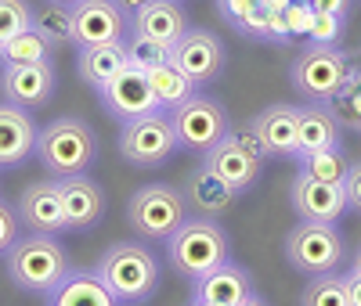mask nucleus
<instances>
[{"label": "nucleus", "instance_id": "obj_1", "mask_svg": "<svg viewBox=\"0 0 361 306\" xmlns=\"http://www.w3.org/2000/svg\"><path fill=\"white\" fill-rule=\"evenodd\" d=\"M94 274L123 306H141L159 288V260L152 256V249H145V241L109 245L94 263Z\"/></svg>", "mask_w": 361, "mask_h": 306}, {"label": "nucleus", "instance_id": "obj_2", "mask_svg": "<svg viewBox=\"0 0 361 306\" xmlns=\"http://www.w3.org/2000/svg\"><path fill=\"white\" fill-rule=\"evenodd\" d=\"M166 260H170L177 278L199 281L202 274H209L224 260H231V238L217 220H209V217L185 220L166 238Z\"/></svg>", "mask_w": 361, "mask_h": 306}, {"label": "nucleus", "instance_id": "obj_3", "mask_svg": "<svg viewBox=\"0 0 361 306\" xmlns=\"http://www.w3.org/2000/svg\"><path fill=\"white\" fill-rule=\"evenodd\" d=\"M37 162L51 173V177H76L87 173L90 162L98 155V137L76 115H58L47 127L37 130Z\"/></svg>", "mask_w": 361, "mask_h": 306}, {"label": "nucleus", "instance_id": "obj_4", "mask_svg": "<svg viewBox=\"0 0 361 306\" xmlns=\"http://www.w3.org/2000/svg\"><path fill=\"white\" fill-rule=\"evenodd\" d=\"M8 278L33 295H51L62 278L73 270L66 249L58 245L54 234H18V241L8 249Z\"/></svg>", "mask_w": 361, "mask_h": 306}, {"label": "nucleus", "instance_id": "obj_5", "mask_svg": "<svg viewBox=\"0 0 361 306\" xmlns=\"http://www.w3.org/2000/svg\"><path fill=\"white\" fill-rule=\"evenodd\" d=\"M185 220L188 205L173 184H148V188H137L127 202V224L141 241H166Z\"/></svg>", "mask_w": 361, "mask_h": 306}, {"label": "nucleus", "instance_id": "obj_6", "mask_svg": "<svg viewBox=\"0 0 361 306\" xmlns=\"http://www.w3.org/2000/svg\"><path fill=\"white\" fill-rule=\"evenodd\" d=\"M286 260L296 274L314 278V274H333L347 260V241L336 224H307L300 220L286 238Z\"/></svg>", "mask_w": 361, "mask_h": 306}, {"label": "nucleus", "instance_id": "obj_7", "mask_svg": "<svg viewBox=\"0 0 361 306\" xmlns=\"http://www.w3.org/2000/svg\"><path fill=\"white\" fill-rule=\"evenodd\" d=\"M347 69L350 65H347L343 51L311 44V47H304V51L293 58V69H289L293 90L304 101H311V105H329V101L336 98V90L343 87Z\"/></svg>", "mask_w": 361, "mask_h": 306}, {"label": "nucleus", "instance_id": "obj_8", "mask_svg": "<svg viewBox=\"0 0 361 306\" xmlns=\"http://www.w3.org/2000/svg\"><path fill=\"white\" fill-rule=\"evenodd\" d=\"M173 151H177L173 122L163 108L148 112V115H137V119H127L123 130H119V155H123V162H130V166L156 170V166L173 159Z\"/></svg>", "mask_w": 361, "mask_h": 306}, {"label": "nucleus", "instance_id": "obj_9", "mask_svg": "<svg viewBox=\"0 0 361 306\" xmlns=\"http://www.w3.org/2000/svg\"><path fill=\"white\" fill-rule=\"evenodd\" d=\"M170 122H173L177 148L199 151V155H206V151L217 141H224V134L231 130L228 112L214 98H202V94H192L185 105H177L170 112Z\"/></svg>", "mask_w": 361, "mask_h": 306}, {"label": "nucleus", "instance_id": "obj_10", "mask_svg": "<svg viewBox=\"0 0 361 306\" xmlns=\"http://www.w3.org/2000/svg\"><path fill=\"white\" fill-rule=\"evenodd\" d=\"M170 61L185 72L195 87L214 83L224 65H228V51L221 44V37H214L209 29H188L173 47H170Z\"/></svg>", "mask_w": 361, "mask_h": 306}, {"label": "nucleus", "instance_id": "obj_11", "mask_svg": "<svg viewBox=\"0 0 361 306\" xmlns=\"http://www.w3.org/2000/svg\"><path fill=\"white\" fill-rule=\"evenodd\" d=\"M58 69L54 61H29V65H4L0 69V98L25 112L44 108L54 98Z\"/></svg>", "mask_w": 361, "mask_h": 306}, {"label": "nucleus", "instance_id": "obj_12", "mask_svg": "<svg viewBox=\"0 0 361 306\" xmlns=\"http://www.w3.org/2000/svg\"><path fill=\"white\" fill-rule=\"evenodd\" d=\"M293 212L307 224H336L343 212H347V195H343V184H325L314 180L311 173L300 170L293 180V191H289Z\"/></svg>", "mask_w": 361, "mask_h": 306}, {"label": "nucleus", "instance_id": "obj_13", "mask_svg": "<svg viewBox=\"0 0 361 306\" xmlns=\"http://www.w3.org/2000/svg\"><path fill=\"white\" fill-rule=\"evenodd\" d=\"M127 15L116 8V0H80L73 4V44L76 47H98L116 44L127 37Z\"/></svg>", "mask_w": 361, "mask_h": 306}, {"label": "nucleus", "instance_id": "obj_14", "mask_svg": "<svg viewBox=\"0 0 361 306\" xmlns=\"http://www.w3.org/2000/svg\"><path fill=\"white\" fill-rule=\"evenodd\" d=\"M102 101L109 108V115L116 119H137V115H148V112H159V101L152 94V83H148V72L134 69V65H123L102 90Z\"/></svg>", "mask_w": 361, "mask_h": 306}, {"label": "nucleus", "instance_id": "obj_15", "mask_svg": "<svg viewBox=\"0 0 361 306\" xmlns=\"http://www.w3.org/2000/svg\"><path fill=\"white\" fill-rule=\"evenodd\" d=\"M18 220L29 234H62L66 212H62V191L58 180H37L18 195Z\"/></svg>", "mask_w": 361, "mask_h": 306}, {"label": "nucleus", "instance_id": "obj_16", "mask_svg": "<svg viewBox=\"0 0 361 306\" xmlns=\"http://www.w3.org/2000/svg\"><path fill=\"white\" fill-rule=\"evenodd\" d=\"M58 191H62L66 231L80 234V231H90V227L102 224V217H105V191H102V184H94L87 173H76V177H62V180H58Z\"/></svg>", "mask_w": 361, "mask_h": 306}, {"label": "nucleus", "instance_id": "obj_17", "mask_svg": "<svg viewBox=\"0 0 361 306\" xmlns=\"http://www.w3.org/2000/svg\"><path fill=\"white\" fill-rule=\"evenodd\" d=\"M37 122L25 108L0 101V170H15L29 162L37 151Z\"/></svg>", "mask_w": 361, "mask_h": 306}, {"label": "nucleus", "instance_id": "obj_18", "mask_svg": "<svg viewBox=\"0 0 361 306\" xmlns=\"http://www.w3.org/2000/svg\"><path fill=\"white\" fill-rule=\"evenodd\" d=\"M202 162L214 170L235 195L250 191L253 184L260 180V170H264V162L253 159L246 148H238V144L231 141V134H224V141H217L214 148H209L206 155H202Z\"/></svg>", "mask_w": 361, "mask_h": 306}, {"label": "nucleus", "instance_id": "obj_19", "mask_svg": "<svg viewBox=\"0 0 361 306\" xmlns=\"http://www.w3.org/2000/svg\"><path fill=\"white\" fill-rule=\"evenodd\" d=\"M195 285V295L192 302H202V306H238L253 288V278H250V270L246 267H238L231 260H224L221 267H214L209 274H202Z\"/></svg>", "mask_w": 361, "mask_h": 306}, {"label": "nucleus", "instance_id": "obj_20", "mask_svg": "<svg viewBox=\"0 0 361 306\" xmlns=\"http://www.w3.org/2000/svg\"><path fill=\"white\" fill-rule=\"evenodd\" d=\"M180 195H185V205L188 209H195L199 217H209V220L224 217V212L231 209V202H235V191L206 162H199L195 170H188L185 184H180Z\"/></svg>", "mask_w": 361, "mask_h": 306}, {"label": "nucleus", "instance_id": "obj_21", "mask_svg": "<svg viewBox=\"0 0 361 306\" xmlns=\"http://www.w3.org/2000/svg\"><path fill=\"white\" fill-rule=\"evenodd\" d=\"M296 141H300V155L322 151V148H340L343 144V122L336 119L333 105H311V101L296 105Z\"/></svg>", "mask_w": 361, "mask_h": 306}, {"label": "nucleus", "instance_id": "obj_22", "mask_svg": "<svg viewBox=\"0 0 361 306\" xmlns=\"http://www.w3.org/2000/svg\"><path fill=\"white\" fill-rule=\"evenodd\" d=\"M130 25H134V37H148L173 47L188 33V15L177 0H148L137 15H130Z\"/></svg>", "mask_w": 361, "mask_h": 306}, {"label": "nucleus", "instance_id": "obj_23", "mask_svg": "<svg viewBox=\"0 0 361 306\" xmlns=\"http://www.w3.org/2000/svg\"><path fill=\"white\" fill-rule=\"evenodd\" d=\"M260 141L267 144L271 155L296 159L300 155V141H296V105H267L260 115L250 119Z\"/></svg>", "mask_w": 361, "mask_h": 306}, {"label": "nucleus", "instance_id": "obj_24", "mask_svg": "<svg viewBox=\"0 0 361 306\" xmlns=\"http://www.w3.org/2000/svg\"><path fill=\"white\" fill-rule=\"evenodd\" d=\"M47 306H123L94 270H69L62 285L47 295Z\"/></svg>", "mask_w": 361, "mask_h": 306}, {"label": "nucleus", "instance_id": "obj_25", "mask_svg": "<svg viewBox=\"0 0 361 306\" xmlns=\"http://www.w3.org/2000/svg\"><path fill=\"white\" fill-rule=\"evenodd\" d=\"M123 65H127V40L98 44V47H80V58H76V69H80L83 83H90L94 90H102Z\"/></svg>", "mask_w": 361, "mask_h": 306}, {"label": "nucleus", "instance_id": "obj_26", "mask_svg": "<svg viewBox=\"0 0 361 306\" xmlns=\"http://www.w3.org/2000/svg\"><path fill=\"white\" fill-rule=\"evenodd\" d=\"M29 61H54V44L33 25L0 44V65H29Z\"/></svg>", "mask_w": 361, "mask_h": 306}, {"label": "nucleus", "instance_id": "obj_27", "mask_svg": "<svg viewBox=\"0 0 361 306\" xmlns=\"http://www.w3.org/2000/svg\"><path fill=\"white\" fill-rule=\"evenodd\" d=\"M148 83H152V94H156V101H159L163 112H173L177 105H185L195 94V83L180 72L173 61H166V65L148 72Z\"/></svg>", "mask_w": 361, "mask_h": 306}, {"label": "nucleus", "instance_id": "obj_28", "mask_svg": "<svg viewBox=\"0 0 361 306\" xmlns=\"http://www.w3.org/2000/svg\"><path fill=\"white\" fill-rule=\"evenodd\" d=\"M300 306H350V292H347V274L333 270V274H314L300 292Z\"/></svg>", "mask_w": 361, "mask_h": 306}, {"label": "nucleus", "instance_id": "obj_29", "mask_svg": "<svg viewBox=\"0 0 361 306\" xmlns=\"http://www.w3.org/2000/svg\"><path fill=\"white\" fill-rule=\"evenodd\" d=\"M29 25H33L37 33H44L54 47L73 44V8H66V4H51V0H44L40 8H33Z\"/></svg>", "mask_w": 361, "mask_h": 306}, {"label": "nucleus", "instance_id": "obj_30", "mask_svg": "<svg viewBox=\"0 0 361 306\" xmlns=\"http://www.w3.org/2000/svg\"><path fill=\"white\" fill-rule=\"evenodd\" d=\"M329 105H333L336 119L343 122V130L361 134V65H350L347 69L343 87L336 90V98L329 101Z\"/></svg>", "mask_w": 361, "mask_h": 306}, {"label": "nucleus", "instance_id": "obj_31", "mask_svg": "<svg viewBox=\"0 0 361 306\" xmlns=\"http://www.w3.org/2000/svg\"><path fill=\"white\" fill-rule=\"evenodd\" d=\"M300 170L311 173L314 180H325V184H343L347 180V155H343V148H322V151H307V155H300L296 159Z\"/></svg>", "mask_w": 361, "mask_h": 306}, {"label": "nucleus", "instance_id": "obj_32", "mask_svg": "<svg viewBox=\"0 0 361 306\" xmlns=\"http://www.w3.org/2000/svg\"><path fill=\"white\" fill-rule=\"evenodd\" d=\"M170 61V47L159 40H148V37H130L127 40V65L141 69V72H152L159 65Z\"/></svg>", "mask_w": 361, "mask_h": 306}, {"label": "nucleus", "instance_id": "obj_33", "mask_svg": "<svg viewBox=\"0 0 361 306\" xmlns=\"http://www.w3.org/2000/svg\"><path fill=\"white\" fill-rule=\"evenodd\" d=\"M29 18H33V8L25 0H0V44H8L15 33L29 29Z\"/></svg>", "mask_w": 361, "mask_h": 306}, {"label": "nucleus", "instance_id": "obj_34", "mask_svg": "<svg viewBox=\"0 0 361 306\" xmlns=\"http://www.w3.org/2000/svg\"><path fill=\"white\" fill-rule=\"evenodd\" d=\"M282 18H286V29H289L293 40H296V37H307V33H311V22H314L311 0H286Z\"/></svg>", "mask_w": 361, "mask_h": 306}, {"label": "nucleus", "instance_id": "obj_35", "mask_svg": "<svg viewBox=\"0 0 361 306\" xmlns=\"http://www.w3.org/2000/svg\"><path fill=\"white\" fill-rule=\"evenodd\" d=\"M340 37H343V18H340V15H322V11H314V22H311L307 40L318 44V47H336Z\"/></svg>", "mask_w": 361, "mask_h": 306}, {"label": "nucleus", "instance_id": "obj_36", "mask_svg": "<svg viewBox=\"0 0 361 306\" xmlns=\"http://www.w3.org/2000/svg\"><path fill=\"white\" fill-rule=\"evenodd\" d=\"M22 220H18V209H11L4 198H0V256H8V249L18 241Z\"/></svg>", "mask_w": 361, "mask_h": 306}, {"label": "nucleus", "instance_id": "obj_37", "mask_svg": "<svg viewBox=\"0 0 361 306\" xmlns=\"http://www.w3.org/2000/svg\"><path fill=\"white\" fill-rule=\"evenodd\" d=\"M228 134H231V141H235L238 148H246L253 159H260V162L271 159V151H267V144L260 141V134L253 130V122H246V127H235V130H228Z\"/></svg>", "mask_w": 361, "mask_h": 306}, {"label": "nucleus", "instance_id": "obj_38", "mask_svg": "<svg viewBox=\"0 0 361 306\" xmlns=\"http://www.w3.org/2000/svg\"><path fill=\"white\" fill-rule=\"evenodd\" d=\"M343 195H347V209L361 212V162H350L347 180H343Z\"/></svg>", "mask_w": 361, "mask_h": 306}, {"label": "nucleus", "instance_id": "obj_39", "mask_svg": "<svg viewBox=\"0 0 361 306\" xmlns=\"http://www.w3.org/2000/svg\"><path fill=\"white\" fill-rule=\"evenodd\" d=\"M311 8L314 11H322V15H347V8H350V0H311Z\"/></svg>", "mask_w": 361, "mask_h": 306}, {"label": "nucleus", "instance_id": "obj_40", "mask_svg": "<svg viewBox=\"0 0 361 306\" xmlns=\"http://www.w3.org/2000/svg\"><path fill=\"white\" fill-rule=\"evenodd\" d=\"M347 292H350V306H361V270L347 274Z\"/></svg>", "mask_w": 361, "mask_h": 306}, {"label": "nucleus", "instance_id": "obj_41", "mask_svg": "<svg viewBox=\"0 0 361 306\" xmlns=\"http://www.w3.org/2000/svg\"><path fill=\"white\" fill-rule=\"evenodd\" d=\"M145 4H148V0H116V8L123 11L127 18H130V15H137V11H141Z\"/></svg>", "mask_w": 361, "mask_h": 306}, {"label": "nucleus", "instance_id": "obj_42", "mask_svg": "<svg viewBox=\"0 0 361 306\" xmlns=\"http://www.w3.org/2000/svg\"><path fill=\"white\" fill-rule=\"evenodd\" d=\"M238 306H267V299H264L260 292H250V295H246L243 302H238Z\"/></svg>", "mask_w": 361, "mask_h": 306}, {"label": "nucleus", "instance_id": "obj_43", "mask_svg": "<svg viewBox=\"0 0 361 306\" xmlns=\"http://www.w3.org/2000/svg\"><path fill=\"white\" fill-rule=\"evenodd\" d=\"M51 4H66V8H73V4H80V0H51Z\"/></svg>", "mask_w": 361, "mask_h": 306}, {"label": "nucleus", "instance_id": "obj_44", "mask_svg": "<svg viewBox=\"0 0 361 306\" xmlns=\"http://www.w3.org/2000/svg\"><path fill=\"white\" fill-rule=\"evenodd\" d=\"M350 270H361V249H357V256H354V267Z\"/></svg>", "mask_w": 361, "mask_h": 306}, {"label": "nucleus", "instance_id": "obj_45", "mask_svg": "<svg viewBox=\"0 0 361 306\" xmlns=\"http://www.w3.org/2000/svg\"><path fill=\"white\" fill-rule=\"evenodd\" d=\"M224 4H231V0H217V8H224Z\"/></svg>", "mask_w": 361, "mask_h": 306}, {"label": "nucleus", "instance_id": "obj_46", "mask_svg": "<svg viewBox=\"0 0 361 306\" xmlns=\"http://www.w3.org/2000/svg\"><path fill=\"white\" fill-rule=\"evenodd\" d=\"M260 4H279V0H260Z\"/></svg>", "mask_w": 361, "mask_h": 306}, {"label": "nucleus", "instance_id": "obj_47", "mask_svg": "<svg viewBox=\"0 0 361 306\" xmlns=\"http://www.w3.org/2000/svg\"><path fill=\"white\" fill-rule=\"evenodd\" d=\"M192 306H202V302H192Z\"/></svg>", "mask_w": 361, "mask_h": 306}]
</instances>
